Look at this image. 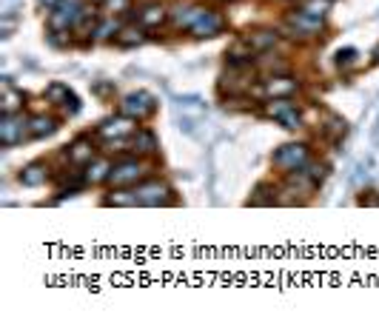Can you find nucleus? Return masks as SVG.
<instances>
[{
    "instance_id": "nucleus-5",
    "label": "nucleus",
    "mask_w": 379,
    "mask_h": 322,
    "mask_svg": "<svg viewBox=\"0 0 379 322\" xmlns=\"http://www.w3.org/2000/svg\"><path fill=\"white\" fill-rule=\"evenodd\" d=\"M154 109H157V100L149 95V91H143V88H140V91H132V95H125L123 103H120V112L129 114V117H135V120L151 117Z\"/></svg>"
},
{
    "instance_id": "nucleus-7",
    "label": "nucleus",
    "mask_w": 379,
    "mask_h": 322,
    "mask_svg": "<svg viewBox=\"0 0 379 322\" xmlns=\"http://www.w3.org/2000/svg\"><path fill=\"white\" fill-rule=\"evenodd\" d=\"M226 29V20H223V15H217V12H202L200 9V15H197V20L191 23V29H188V34L191 37H217L220 32Z\"/></svg>"
},
{
    "instance_id": "nucleus-11",
    "label": "nucleus",
    "mask_w": 379,
    "mask_h": 322,
    "mask_svg": "<svg viewBox=\"0 0 379 322\" xmlns=\"http://www.w3.org/2000/svg\"><path fill=\"white\" fill-rule=\"evenodd\" d=\"M266 98L271 100V98H291L294 91L300 88V83L294 80L291 74H277V77H271V80H266Z\"/></svg>"
},
{
    "instance_id": "nucleus-1",
    "label": "nucleus",
    "mask_w": 379,
    "mask_h": 322,
    "mask_svg": "<svg viewBox=\"0 0 379 322\" xmlns=\"http://www.w3.org/2000/svg\"><path fill=\"white\" fill-rule=\"evenodd\" d=\"M149 163L143 160V157H135V160H117L114 166H111V171H109V186L111 189H132V186H137L140 180H146L149 177Z\"/></svg>"
},
{
    "instance_id": "nucleus-6",
    "label": "nucleus",
    "mask_w": 379,
    "mask_h": 322,
    "mask_svg": "<svg viewBox=\"0 0 379 322\" xmlns=\"http://www.w3.org/2000/svg\"><path fill=\"white\" fill-rule=\"evenodd\" d=\"M266 112H268L271 120H277L285 128H297L300 126V109L294 106L288 98H271L266 103Z\"/></svg>"
},
{
    "instance_id": "nucleus-15",
    "label": "nucleus",
    "mask_w": 379,
    "mask_h": 322,
    "mask_svg": "<svg viewBox=\"0 0 379 322\" xmlns=\"http://www.w3.org/2000/svg\"><path fill=\"white\" fill-rule=\"evenodd\" d=\"M57 128H60V123L55 117H49V114L29 117V134H34V137H52Z\"/></svg>"
},
{
    "instance_id": "nucleus-13",
    "label": "nucleus",
    "mask_w": 379,
    "mask_h": 322,
    "mask_svg": "<svg viewBox=\"0 0 379 322\" xmlns=\"http://www.w3.org/2000/svg\"><path fill=\"white\" fill-rule=\"evenodd\" d=\"M226 60H228V66H234V69L248 66L251 60H254V46H251V43H234V46H228Z\"/></svg>"
},
{
    "instance_id": "nucleus-18",
    "label": "nucleus",
    "mask_w": 379,
    "mask_h": 322,
    "mask_svg": "<svg viewBox=\"0 0 379 322\" xmlns=\"http://www.w3.org/2000/svg\"><path fill=\"white\" fill-rule=\"evenodd\" d=\"M103 203H106V206H140L135 189H114V192H109V194L103 197Z\"/></svg>"
},
{
    "instance_id": "nucleus-12",
    "label": "nucleus",
    "mask_w": 379,
    "mask_h": 322,
    "mask_svg": "<svg viewBox=\"0 0 379 322\" xmlns=\"http://www.w3.org/2000/svg\"><path fill=\"white\" fill-rule=\"evenodd\" d=\"M23 131H29V120L23 114H4V146H15Z\"/></svg>"
},
{
    "instance_id": "nucleus-25",
    "label": "nucleus",
    "mask_w": 379,
    "mask_h": 322,
    "mask_svg": "<svg viewBox=\"0 0 379 322\" xmlns=\"http://www.w3.org/2000/svg\"><path fill=\"white\" fill-rule=\"evenodd\" d=\"M106 6L111 9V12H125V9H129V0H106Z\"/></svg>"
},
{
    "instance_id": "nucleus-23",
    "label": "nucleus",
    "mask_w": 379,
    "mask_h": 322,
    "mask_svg": "<svg viewBox=\"0 0 379 322\" xmlns=\"http://www.w3.org/2000/svg\"><path fill=\"white\" fill-rule=\"evenodd\" d=\"M123 26H125V23H120V20H100V23H97V29H95V37H92V40H106V37H117Z\"/></svg>"
},
{
    "instance_id": "nucleus-10",
    "label": "nucleus",
    "mask_w": 379,
    "mask_h": 322,
    "mask_svg": "<svg viewBox=\"0 0 379 322\" xmlns=\"http://www.w3.org/2000/svg\"><path fill=\"white\" fill-rule=\"evenodd\" d=\"M69 160L74 166H83V168H86L89 163H95L97 160V152H95L92 137H77V140L69 146Z\"/></svg>"
},
{
    "instance_id": "nucleus-21",
    "label": "nucleus",
    "mask_w": 379,
    "mask_h": 322,
    "mask_svg": "<svg viewBox=\"0 0 379 322\" xmlns=\"http://www.w3.org/2000/svg\"><path fill=\"white\" fill-rule=\"evenodd\" d=\"M69 98H71V88L63 86V83H52V86L46 88V100H49L52 106H63Z\"/></svg>"
},
{
    "instance_id": "nucleus-14",
    "label": "nucleus",
    "mask_w": 379,
    "mask_h": 322,
    "mask_svg": "<svg viewBox=\"0 0 379 322\" xmlns=\"http://www.w3.org/2000/svg\"><path fill=\"white\" fill-rule=\"evenodd\" d=\"M248 43L254 46V52H271V49H277L280 34L274 29H254L248 34Z\"/></svg>"
},
{
    "instance_id": "nucleus-26",
    "label": "nucleus",
    "mask_w": 379,
    "mask_h": 322,
    "mask_svg": "<svg viewBox=\"0 0 379 322\" xmlns=\"http://www.w3.org/2000/svg\"><path fill=\"white\" fill-rule=\"evenodd\" d=\"M357 58V49H345V52H336V63H351Z\"/></svg>"
},
{
    "instance_id": "nucleus-2",
    "label": "nucleus",
    "mask_w": 379,
    "mask_h": 322,
    "mask_svg": "<svg viewBox=\"0 0 379 322\" xmlns=\"http://www.w3.org/2000/svg\"><path fill=\"white\" fill-rule=\"evenodd\" d=\"M135 192H137L140 206H172L174 203V189L168 186L165 180L146 177L143 182H137V186H135Z\"/></svg>"
},
{
    "instance_id": "nucleus-19",
    "label": "nucleus",
    "mask_w": 379,
    "mask_h": 322,
    "mask_svg": "<svg viewBox=\"0 0 379 322\" xmlns=\"http://www.w3.org/2000/svg\"><path fill=\"white\" fill-rule=\"evenodd\" d=\"M111 166H114V163H109V160L97 157L95 163H89V166H86V174H83V180H86V182H103V180H109Z\"/></svg>"
},
{
    "instance_id": "nucleus-17",
    "label": "nucleus",
    "mask_w": 379,
    "mask_h": 322,
    "mask_svg": "<svg viewBox=\"0 0 379 322\" xmlns=\"http://www.w3.org/2000/svg\"><path fill=\"white\" fill-rule=\"evenodd\" d=\"M43 180H49V166L46 163H29L20 171V182H26V186H40Z\"/></svg>"
},
{
    "instance_id": "nucleus-16",
    "label": "nucleus",
    "mask_w": 379,
    "mask_h": 322,
    "mask_svg": "<svg viewBox=\"0 0 379 322\" xmlns=\"http://www.w3.org/2000/svg\"><path fill=\"white\" fill-rule=\"evenodd\" d=\"M143 29H157V26H163L165 23V9L160 6V4H149V6H143L140 9V20H137Z\"/></svg>"
},
{
    "instance_id": "nucleus-24",
    "label": "nucleus",
    "mask_w": 379,
    "mask_h": 322,
    "mask_svg": "<svg viewBox=\"0 0 379 322\" xmlns=\"http://www.w3.org/2000/svg\"><path fill=\"white\" fill-rule=\"evenodd\" d=\"M345 120L343 117H336V114H328V123H325V131L331 134V137H340V134H345Z\"/></svg>"
},
{
    "instance_id": "nucleus-28",
    "label": "nucleus",
    "mask_w": 379,
    "mask_h": 322,
    "mask_svg": "<svg viewBox=\"0 0 379 322\" xmlns=\"http://www.w3.org/2000/svg\"><path fill=\"white\" fill-rule=\"evenodd\" d=\"M373 63L379 66V46H376V52H373Z\"/></svg>"
},
{
    "instance_id": "nucleus-4",
    "label": "nucleus",
    "mask_w": 379,
    "mask_h": 322,
    "mask_svg": "<svg viewBox=\"0 0 379 322\" xmlns=\"http://www.w3.org/2000/svg\"><path fill=\"white\" fill-rule=\"evenodd\" d=\"M137 131V123H135V117H129V114H114V117H109V120H103L100 126H97V137L100 140H125V137H132Z\"/></svg>"
},
{
    "instance_id": "nucleus-29",
    "label": "nucleus",
    "mask_w": 379,
    "mask_h": 322,
    "mask_svg": "<svg viewBox=\"0 0 379 322\" xmlns=\"http://www.w3.org/2000/svg\"><path fill=\"white\" fill-rule=\"evenodd\" d=\"M100 4H106V0H100Z\"/></svg>"
},
{
    "instance_id": "nucleus-22",
    "label": "nucleus",
    "mask_w": 379,
    "mask_h": 322,
    "mask_svg": "<svg viewBox=\"0 0 379 322\" xmlns=\"http://www.w3.org/2000/svg\"><path fill=\"white\" fill-rule=\"evenodd\" d=\"M146 34H143V26H135V23H125L123 29H120V34H117V43H125V46H135V43H140Z\"/></svg>"
},
{
    "instance_id": "nucleus-27",
    "label": "nucleus",
    "mask_w": 379,
    "mask_h": 322,
    "mask_svg": "<svg viewBox=\"0 0 379 322\" xmlns=\"http://www.w3.org/2000/svg\"><path fill=\"white\" fill-rule=\"evenodd\" d=\"M63 0H40V6H49V9H57Z\"/></svg>"
},
{
    "instance_id": "nucleus-8",
    "label": "nucleus",
    "mask_w": 379,
    "mask_h": 322,
    "mask_svg": "<svg viewBox=\"0 0 379 322\" xmlns=\"http://www.w3.org/2000/svg\"><path fill=\"white\" fill-rule=\"evenodd\" d=\"M288 23H291V29H294V34H297V37H308V34L322 32V20L317 15H311V12H305V9L291 12Z\"/></svg>"
},
{
    "instance_id": "nucleus-3",
    "label": "nucleus",
    "mask_w": 379,
    "mask_h": 322,
    "mask_svg": "<svg viewBox=\"0 0 379 322\" xmlns=\"http://www.w3.org/2000/svg\"><path fill=\"white\" fill-rule=\"evenodd\" d=\"M311 163V149L305 143H285L274 152V166L282 171H303Z\"/></svg>"
},
{
    "instance_id": "nucleus-20",
    "label": "nucleus",
    "mask_w": 379,
    "mask_h": 322,
    "mask_svg": "<svg viewBox=\"0 0 379 322\" xmlns=\"http://www.w3.org/2000/svg\"><path fill=\"white\" fill-rule=\"evenodd\" d=\"M23 112V95L18 88H4V114H18Z\"/></svg>"
},
{
    "instance_id": "nucleus-9",
    "label": "nucleus",
    "mask_w": 379,
    "mask_h": 322,
    "mask_svg": "<svg viewBox=\"0 0 379 322\" xmlns=\"http://www.w3.org/2000/svg\"><path fill=\"white\" fill-rule=\"evenodd\" d=\"M157 149H160V143H157V134H154V131L143 128V131H135V134H132L129 152H132L135 157H143V160H149L151 154H157Z\"/></svg>"
}]
</instances>
